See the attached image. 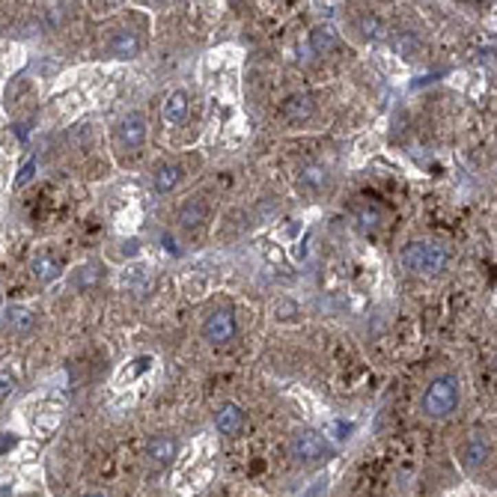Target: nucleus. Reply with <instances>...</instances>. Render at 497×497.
<instances>
[{
	"instance_id": "obj_19",
	"label": "nucleus",
	"mask_w": 497,
	"mask_h": 497,
	"mask_svg": "<svg viewBox=\"0 0 497 497\" xmlns=\"http://www.w3.org/2000/svg\"><path fill=\"white\" fill-rule=\"evenodd\" d=\"M378 221H382V214H378V209H373V206H360L357 209V223L364 230H375Z\"/></svg>"
},
{
	"instance_id": "obj_18",
	"label": "nucleus",
	"mask_w": 497,
	"mask_h": 497,
	"mask_svg": "<svg viewBox=\"0 0 497 497\" xmlns=\"http://www.w3.org/2000/svg\"><path fill=\"white\" fill-rule=\"evenodd\" d=\"M98 280H102V271H98V265H93V262H89V265H80V268H78V274H75V286H78V289H84V286H96Z\"/></svg>"
},
{
	"instance_id": "obj_22",
	"label": "nucleus",
	"mask_w": 497,
	"mask_h": 497,
	"mask_svg": "<svg viewBox=\"0 0 497 497\" xmlns=\"http://www.w3.org/2000/svg\"><path fill=\"white\" fill-rule=\"evenodd\" d=\"M33 173H36V161H30V164H24L21 167V173H18V179H15V185L21 188V185H27L33 179Z\"/></svg>"
},
{
	"instance_id": "obj_17",
	"label": "nucleus",
	"mask_w": 497,
	"mask_h": 497,
	"mask_svg": "<svg viewBox=\"0 0 497 497\" xmlns=\"http://www.w3.org/2000/svg\"><path fill=\"white\" fill-rule=\"evenodd\" d=\"M6 319H9V328H15V331H27L33 324V313L30 310H24V307H12V310L6 313Z\"/></svg>"
},
{
	"instance_id": "obj_27",
	"label": "nucleus",
	"mask_w": 497,
	"mask_h": 497,
	"mask_svg": "<svg viewBox=\"0 0 497 497\" xmlns=\"http://www.w3.org/2000/svg\"><path fill=\"white\" fill-rule=\"evenodd\" d=\"M87 497H102V494H87Z\"/></svg>"
},
{
	"instance_id": "obj_4",
	"label": "nucleus",
	"mask_w": 497,
	"mask_h": 497,
	"mask_svg": "<svg viewBox=\"0 0 497 497\" xmlns=\"http://www.w3.org/2000/svg\"><path fill=\"white\" fill-rule=\"evenodd\" d=\"M116 134H120V143L125 149H140L143 140H146V120H143V113H125L122 122L116 125Z\"/></svg>"
},
{
	"instance_id": "obj_16",
	"label": "nucleus",
	"mask_w": 497,
	"mask_h": 497,
	"mask_svg": "<svg viewBox=\"0 0 497 497\" xmlns=\"http://www.w3.org/2000/svg\"><path fill=\"white\" fill-rule=\"evenodd\" d=\"M324 182H328V170H324V167L310 164V167H304V170H301V185L313 188V191H322Z\"/></svg>"
},
{
	"instance_id": "obj_10",
	"label": "nucleus",
	"mask_w": 497,
	"mask_h": 497,
	"mask_svg": "<svg viewBox=\"0 0 497 497\" xmlns=\"http://www.w3.org/2000/svg\"><path fill=\"white\" fill-rule=\"evenodd\" d=\"M337 42H340V36H337V30L333 27H316V30L310 33V48H313V54H331L333 48H337Z\"/></svg>"
},
{
	"instance_id": "obj_11",
	"label": "nucleus",
	"mask_w": 497,
	"mask_h": 497,
	"mask_svg": "<svg viewBox=\"0 0 497 497\" xmlns=\"http://www.w3.org/2000/svg\"><path fill=\"white\" fill-rule=\"evenodd\" d=\"M179 179H182V167H179V164H161L155 170L152 185H155L158 194H167V191H173V188L179 185Z\"/></svg>"
},
{
	"instance_id": "obj_26",
	"label": "nucleus",
	"mask_w": 497,
	"mask_h": 497,
	"mask_svg": "<svg viewBox=\"0 0 497 497\" xmlns=\"http://www.w3.org/2000/svg\"><path fill=\"white\" fill-rule=\"evenodd\" d=\"M9 447H12V435H3V441H0V453H6Z\"/></svg>"
},
{
	"instance_id": "obj_9",
	"label": "nucleus",
	"mask_w": 497,
	"mask_h": 497,
	"mask_svg": "<svg viewBox=\"0 0 497 497\" xmlns=\"http://www.w3.org/2000/svg\"><path fill=\"white\" fill-rule=\"evenodd\" d=\"M310 113H313V98L307 93H295V96H289L283 102V116L286 120H292V122H301Z\"/></svg>"
},
{
	"instance_id": "obj_14",
	"label": "nucleus",
	"mask_w": 497,
	"mask_h": 497,
	"mask_svg": "<svg viewBox=\"0 0 497 497\" xmlns=\"http://www.w3.org/2000/svg\"><path fill=\"white\" fill-rule=\"evenodd\" d=\"M462 459H465V467H480L485 459H489V441L485 438H471L467 441V447H465V453H462Z\"/></svg>"
},
{
	"instance_id": "obj_25",
	"label": "nucleus",
	"mask_w": 497,
	"mask_h": 497,
	"mask_svg": "<svg viewBox=\"0 0 497 497\" xmlns=\"http://www.w3.org/2000/svg\"><path fill=\"white\" fill-rule=\"evenodd\" d=\"M322 489H324V480H316V483L310 485V492H307L304 497H319V492H322Z\"/></svg>"
},
{
	"instance_id": "obj_8",
	"label": "nucleus",
	"mask_w": 497,
	"mask_h": 497,
	"mask_svg": "<svg viewBox=\"0 0 497 497\" xmlns=\"http://www.w3.org/2000/svg\"><path fill=\"white\" fill-rule=\"evenodd\" d=\"M164 120H167L170 125H182V122L188 120V93H185V89H176V93L167 96Z\"/></svg>"
},
{
	"instance_id": "obj_5",
	"label": "nucleus",
	"mask_w": 497,
	"mask_h": 497,
	"mask_svg": "<svg viewBox=\"0 0 497 497\" xmlns=\"http://www.w3.org/2000/svg\"><path fill=\"white\" fill-rule=\"evenodd\" d=\"M236 337V316L230 310H218L206 319V340L209 342H230Z\"/></svg>"
},
{
	"instance_id": "obj_7",
	"label": "nucleus",
	"mask_w": 497,
	"mask_h": 497,
	"mask_svg": "<svg viewBox=\"0 0 497 497\" xmlns=\"http://www.w3.org/2000/svg\"><path fill=\"white\" fill-rule=\"evenodd\" d=\"M214 423H218V432L221 435H239L241 426H245V411L239 408L236 402H227L223 408L218 411V417H214Z\"/></svg>"
},
{
	"instance_id": "obj_2",
	"label": "nucleus",
	"mask_w": 497,
	"mask_h": 497,
	"mask_svg": "<svg viewBox=\"0 0 497 497\" xmlns=\"http://www.w3.org/2000/svg\"><path fill=\"white\" fill-rule=\"evenodd\" d=\"M459 408V382L453 375H441L435 382L429 384L426 396H423V411L429 414V417H450Z\"/></svg>"
},
{
	"instance_id": "obj_3",
	"label": "nucleus",
	"mask_w": 497,
	"mask_h": 497,
	"mask_svg": "<svg viewBox=\"0 0 497 497\" xmlns=\"http://www.w3.org/2000/svg\"><path fill=\"white\" fill-rule=\"evenodd\" d=\"M324 453H328V444H324V438L319 435V432H313V429H301V432H295L292 435V459L295 462H316V459H322Z\"/></svg>"
},
{
	"instance_id": "obj_23",
	"label": "nucleus",
	"mask_w": 497,
	"mask_h": 497,
	"mask_svg": "<svg viewBox=\"0 0 497 497\" xmlns=\"http://www.w3.org/2000/svg\"><path fill=\"white\" fill-rule=\"evenodd\" d=\"M378 30H382V27H378L375 18H364V36L366 39H378V36H382Z\"/></svg>"
},
{
	"instance_id": "obj_1",
	"label": "nucleus",
	"mask_w": 497,
	"mask_h": 497,
	"mask_svg": "<svg viewBox=\"0 0 497 497\" xmlns=\"http://www.w3.org/2000/svg\"><path fill=\"white\" fill-rule=\"evenodd\" d=\"M447 250L441 245H432V241H414V245L405 247L402 253V262L408 265L411 271L417 274H426V277H438L441 271L447 268Z\"/></svg>"
},
{
	"instance_id": "obj_20",
	"label": "nucleus",
	"mask_w": 497,
	"mask_h": 497,
	"mask_svg": "<svg viewBox=\"0 0 497 497\" xmlns=\"http://www.w3.org/2000/svg\"><path fill=\"white\" fill-rule=\"evenodd\" d=\"M15 390V375H12V369H0V399H6L9 393Z\"/></svg>"
},
{
	"instance_id": "obj_21",
	"label": "nucleus",
	"mask_w": 497,
	"mask_h": 497,
	"mask_svg": "<svg viewBox=\"0 0 497 497\" xmlns=\"http://www.w3.org/2000/svg\"><path fill=\"white\" fill-rule=\"evenodd\" d=\"M274 316L277 319H283V322H292L295 316H298V310H295V304H289V301H283V304H277V310H274Z\"/></svg>"
},
{
	"instance_id": "obj_15",
	"label": "nucleus",
	"mask_w": 497,
	"mask_h": 497,
	"mask_svg": "<svg viewBox=\"0 0 497 497\" xmlns=\"http://www.w3.org/2000/svg\"><path fill=\"white\" fill-rule=\"evenodd\" d=\"M60 259L57 256H51V253H42V256H36L33 262V274L39 277V280H54V277H60Z\"/></svg>"
},
{
	"instance_id": "obj_24",
	"label": "nucleus",
	"mask_w": 497,
	"mask_h": 497,
	"mask_svg": "<svg viewBox=\"0 0 497 497\" xmlns=\"http://www.w3.org/2000/svg\"><path fill=\"white\" fill-rule=\"evenodd\" d=\"M333 432H337V441H346L349 426H346V423H333Z\"/></svg>"
},
{
	"instance_id": "obj_6",
	"label": "nucleus",
	"mask_w": 497,
	"mask_h": 497,
	"mask_svg": "<svg viewBox=\"0 0 497 497\" xmlns=\"http://www.w3.org/2000/svg\"><path fill=\"white\" fill-rule=\"evenodd\" d=\"M179 453V444L170 435H155L146 444V456H149V462L152 465H158V467H170L173 465V459Z\"/></svg>"
},
{
	"instance_id": "obj_13",
	"label": "nucleus",
	"mask_w": 497,
	"mask_h": 497,
	"mask_svg": "<svg viewBox=\"0 0 497 497\" xmlns=\"http://www.w3.org/2000/svg\"><path fill=\"white\" fill-rule=\"evenodd\" d=\"M206 214H209V206L203 200H191V203L182 206V212H179V223H182L185 230H194L206 221Z\"/></svg>"
},
{
	"instance_id": "obj_12",
	"label": "nucleus",
	"mask_w": 497,
	"mask_h": 497,
	"mask_svg": "<svg viewBox=\"0 0 497 497\" xmlns=\"http://www.w3.org/2000/svg\"><path fill=\"white\" fill-rule=\"evenodd\" d=\"M140 48V42H137V33L134 30H120L111 39V54L113 57H134Z\"/></svg>"
}]
</instances>
